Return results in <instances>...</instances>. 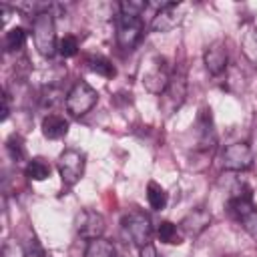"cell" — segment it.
I'll use <instances>...</instances> for the list:
<instances>
[{"mask_svg": "<svg viewBox=\"0 0 257 257\" xmlns=\"http://www.w3.org/2000/svg\"><path fill=\"white\" fill-rule=\"evenodd\" d=\"M227 209H229L231 217L247 231V235L257 241V207L253 203V193L245 183H241L231 193Z\"/></svg>", "mask_w": 257, "mask_h": 257, "instance_id": "cell-1", "label": "cell"}, {"mask_svg": "<svg viewBox=\"0 0 257 257\" xmlns=\"http://www.w3.org/2000/svg\"><path fill=\"white\" fill-rule=\"evenodd\" d=\"M32 40L36 50L50 58L54 52H58V40H56V28H54V18L50 12H40L34 14L32 20Z\"/></svg>", "mask_w": 257, "mask_h": 257, "instance_id": "cell-2", "label": "cell"}, {"mask_svg": "<svg viewBox=\"0 0 257 257\" xmlns=\"http://www.w3.org/2000/svg\"><path fill=\"white\" fill-rule=\"evenodd\" d=\"M98 100V92L84 80H78L66 94L64 98V106L68 110L70 116H82L86 114Z\"/></svg>", "mask_w": 257, "mask_h": 257, "instance_id": "cell-3", "label": "cell"}, {"mask_svg": "<svg viewBox=\"0 0 257 257\" xmlns=\"http://www.w3.org/2000/svg\"><path fill=\"white\" fill-rule=\"evenodd\" d=\"M171 68L165 56H153L149 66L143 70V86L153 94H163L171 80Z\"/></svg>", "mask_w": 257, "mask_h": 257, "instance_id": "cell-4", "label": "cell"}, {"mask_svg": "<svg viewBox=\"0 0 257 257\" xmlns=\"http://www.w3.org/2000/svg\"><path fill=\"white\" fill-rule=\"evenodd\" d=\"M122 229L126 233V237H131V241L141 249L145 245L151 243L153 237V225L149 215H145L143 211H131L122 217Z\"/></svg>", "mask_w": 257, "mask_h": 257, "instance_id": "cell-5", "label": "cell"}, {"mask_svg": "<svg viewBox=\"0 0 257 257\" xmlns=\"http://www.w3.org/2000/svg\"><path fill=\"white\" fill-rule=\"evenodd\" d=\"M56 167H58L62 183L66 187H72L80 181V177L84 173V153H80L76 149H66L58 155Z\"/></svg>", "mask_w": 257, "mask_h": 257, "instance_id": "cell-6", "label": "cell"}, {"mask_svg": "<svg viewBox=\"0 0 257 257\" xmlns=\"http://www.w3.org/2000/svg\"><path fill=\"white\" fill-rule=\"evenodd\" d=\"M145 32V22L141 16H126L120 14L116 20V42L124 50H133Z\"/></svg>", "mask_w": 257, "mask_h": 257, "instance_id": "cell-7", "label": "cell"}, {"mask_svg": "<svg viewBox=\"0 0 257 257\" xmlns=\"http://www.w3.org/2000/svg\"><path fill=\"white\" fill-rule=\"evenodd\" d=\"M253 165V151L247 143H231L221 153V167L225 171H247Z\"/></svg>", "mask_w": 257, "mask_h": 257, "instance_id": "cell-8", "label": "cell"}, {"mask_svg": "<svg viewBox=\"0 0 257 257\" xmlns=\"http://www.w3.org/2000/svg\"><path fill=\"white\" fill-rule=\"evenodd\" d=\"M187 96V78L183 70H173L167 90L161 94V108L167 114H173Z\"/></svg>", "mask_w": 257, "mask_h": 257, "instance_id": "cell-9", "label": "cell"}, {"mask_svg": "<svg viewBox=\"0 0 257 257\" xmlns=\"http://www.w3.org/2000/svg\"><path fill=\"white\" fill-rule=\"evenodd\" d=\"M183 18V6L177 2H161L151 18V28L155 32H169L173 30Z\"/></svg>", "mask_w": 257, "mask_h": 257, "instance_id": "cell-10", "label": "cell"}, {"mask_svg": "<svg viewBox=\"0 0 257 257\" xmlns=\"http://www.w3.org/2000/svg\"><path fill=\"white\" fill-rule=\"evenodd\" d=\"M74 225H76V233L86 241L100 239L104 233V217L92 209H82L76 215Z\"/></svg>", "mask_w": 257, "mask_h": 257, "instance_id": "cell-11", "label": "cell"}, {"mask_svg": "<svg viewBox=\"0 0 257 257\" xmlns=\"http://www.w3.org/2000/svg\"><path fill=\"white\" fill-rule=\"evenodd\" d=\"M227 50H225V44L223 42H213L205 48L203 52V62H205V68L213 74V76H219L227 70Z\"/></svg>", "mask_w": 257, "mask_h": 257, "instance_id": "cell-12", "label": "cell"}, {"mask_svg": "<svg viewBox=\"0 0 257 257\" xmlns=\"http://www.w3.org/2000/svg\"><path fill=\"white\" fill-rule=\"evenodd\" d=\"M211 223V213L205 207H197L191 213L185 215V219L181 221V231L189 237H199Z\"/></svg>", "mask_w": 257, "mask_h": 257, "instance_id": "cell-13", "label": "cell"}, {"mask_svg": "<svg viewBox=\"0 0 257 257\" xmlns=\"http://www.w3.org/2000/svg\"><path fill=\"white\" fill-rule=\"evenodd\" d=\"M197 124H199V147L209 151L215 147L217 143V135H215V128H213V118H211V108H201L199 112V118H197Z\"/></svg>", "mask_w": 257, "mask_h": 257, "instance_id": "cell-14", "label": "cell"}, {"mask_svg": "<svg viewBox=\"0 0 257 257\" xmlns=\"http://www.w3.org/2000/svg\"><path fill=\"white\" fill-rule=\"evenodd\" d=\"M40 131L48 141H58L68 133V120L60 114H46L40 122Z\"/></svg>", "mask_w": 257, "mask_h": 257, "instance_id": "cell-15", "label": "cell"}, {"mask_svg": "<svg viewBox=\"0 0 257 257\" xmlns=\"http://www.w3.org/2000/svg\"><path fill=\"white\" fill-rule=\"evenodd\" d=\"M241 50H243L245 58H247L253 66H257V26H249V28L243 32Z\"/></svg>", "mask_w": 257, "mask_h": 257, "instance_id": "cell-16", "label": "cell"}, {"mask_svg": "<svg viewBox=\"0 0 257 257\" xmlns=\"http://www.w3.org/2000/svg\"><path fill=\"white\" fill-rule=\"evenodd\" d=\"M157 235L163 243H169V245H181L183 243V233L171 221H161L157 227Z\"/></svg>", "mask_w": 257, "mask_h": 257, "instance_id": "cell-17", "label": "cell"}, {"mask_svg": "<svg viewBox=\"0 0 257 257\" xmlns=\"http://www.w3.org/2000/svg\"><path fill=\"white\" fill-rule=\"evenodd\" d=\"M147 201H149V205H151L155 211H161V209L167 207L169 195H167V191H165L159 183L151 181V183L147 185Z\"/></svg>", "mask_w": 257, "mask_h": 257, "instance_id": "cell-18", "label": "cell"}, {"mask_svg": "<svg viewBox=\"0 0 257 257\" xmlns=\"http://www.w3.org/2000/svg\"><path fill=\"white\" fill-rule=\"evenodd\" d=\"M86 66H88V70H92L94 74H100L104 78H112L116 74L112 62L108 58H104V56H88L86 58Z\"/></svg>", "mask_w": 257, "mask_h": 257, "instance_id": "cell-19", "label": "cell"}, {"mask_svg": "<svg viewBox=\"0 0 257 257\" xmlns=\"http://www.w3.org/2000/svg\"><path fill=\"white\" fill-rule=\"evenodd\" d=\"M84 257H116V249L112 247V243L100 239L88 241V247L84 251Z\"/></svg>", "mask_w": 257, "mask_h": 257, "instance_id": "cell-20", "label": "cell"}, {"mask_svg": "<svg viewBox=\"0 0 257 257\" xmlns=\"http://www.w3.org/2000/svg\"><path fill=\"white\" fill-rule=\"evenodd\" d=\"M24 173L30 181H44L50 177V165L44 159H32V161H28Z\"/></svg>", "mask_w": 257, "mask_h": 257, "instance_id": "cell-21", "label": "cell"}, {"mask_svg": "<svg viewBox=\"0 0 257 257\" xmlns=\"http://www.w3.org/2000/svg\"><path fill=\"white\" fill-rule=\"evenodd\" d=\"M24 42H26V30L20 28V26L10 28V30L6 32V36H4V46H6V50H18V48L24 46Z\"/></svg>", "mask_w": 257, "mask_h": 257, "instance_id": "cell-22", "label": "cell"}, {"mask_svg": "<svg viewBox=\"0 0 257 257\" xmlns=\"http://www.w3.org/2000/svg\"><path fill=\"white\" fill-rule=\"evenodd\" d=\"M151 4L149 2H143V0H122L118 4L120 8V14H126V16H141L143 18V12L149 8Z\"/></svg>", "mask_w": 257, "mask_h": 257, "instance_id": "cell-23", "label": "cell"}, {"mask_svg": "<svg viewBox=\"0 0 257 257\" xmlns=\"http://www.w3.org/2000/svg\"><path fill=\"white\" fill-rule=\"evenodd\" d=\"M6 151H8V155H10L16 163H18V161H22V159H24V155H26L22 137H20V135H10V137H8V141H6Z\"/></svg>", "mask_w": 257, "mask_h": 257, "instance_id": "cell-24", "label": "cell"}, {"mask_svg": "<svg viewBox=\"0 0 257 257\" xmlns=\"http://www.w3.org/2000/svg\"><path fill=\"white\" fill-rule=\"evenodd\" d=\"M76 52H78V40H76L74 36L66 34V36H62V38L58 40V54H60V56L70 58V56H74Z\"/></svg>", "mask_w": 257, "mask_h": 257, "instance_id": "cell-25", "label": "cell"}, {"mask_svg": "<svg viewBox=\"0 0 257 257\" xmlns=\"http://www.w3.org/2000/svg\"><path fill=\"white\" fill-rule=\"evenodd\" d=\"M2 257H26V251L18 241L8 239L2 245Z\"/></svg>", "mask_w": 257, "mask_h": 257, "instance_id": "cell-26", "label": "cell"}, {"mask_svg": "<svg viewBox=\"0 0 257 257\" xmlns=\"http://www.w3.org/2000/svg\"><path fill=\"white\" fill-rule=\"evenodd\" d=\"M60 96H62V92H60L58 88H46V90H44V104L54 106V104L60 100Z\"/></svg>", "mask_w": 257, "mask_h": 257, "instance_id": "cell-27", "label": "cell"}, {"mask_svg": "<svg viewBox=\"0 0 257 257\" xmlns=\"http://www.w3.org/2000/svg\"><path fill=\"white\" fill-rule=\"evenodd\" d=\"M139 257H163V255H159L157 247L153 243H149V245H145V247L139 249Z\"/></svg>", "mask_w": 257, "mask_h": 257, "instance_id": "cell-28", "label": "cell"}, {"mask_svg": "<svg viewBox=\"0 0 257 257\" xmlns=\"http://www.w3.org/2000/svg\"><path fill=\"white\" fill-rule=\"evenodd\" d=\"M10 114V104H8V94H2V120H6Z\"/></svg>", "mask_w": 257, "mask_h": 257, "instance_id": "cell-29", "label": "cell"}]
</instances>
